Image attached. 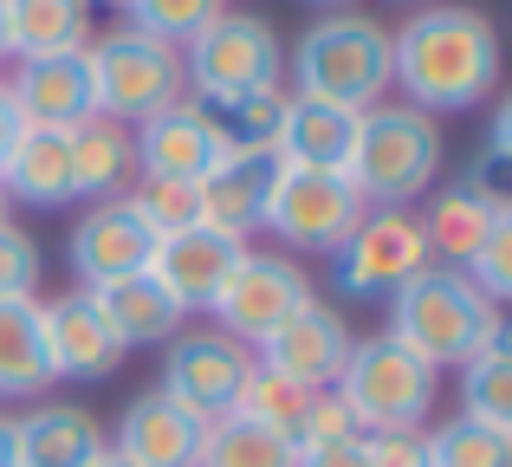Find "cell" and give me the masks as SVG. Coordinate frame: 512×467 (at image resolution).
I'll list each match as a JSON object with an SVG mask.
<instances>
[{
    "instance_id": "obj_40",
    "label": "cell",
    "mask_w": 512,
    "mask_h": 467,
    "mask_svg": "<svg viewBox=\"0 0 512 467\" xmlns=\"http://www.w3.org/2000/svg\"><path fill=\"white\" fill-rule=\"evenodd\" d=\"M0 467H20V442H13V416H0Z\"/></svg>"
},
{
    "instance_id": "obj_13",
    "label": "cell",
    "mask_w": 512,
    "mask_h": 467,
    "mask_svg": "<svg viewBox=\"0 0 512 467\" xmlns=\"http://www.w3.org/2000/svg\"><path fill=\"white\" fill-rule=\"evenodd\" d=\"M350 344H357V338H350L338 305L305 299L299 312L260 344V364L279 370V377H292L299 390H331V383L344 377V364H350Z\"/></svg>"
},
{
    "instance_id": "obj_15",
    "label": "cell",
    "mask_w": 512,
    "mask_h": 467,
    "mask_svg": "<svg viewBox=\"0 0 512 467\" xmlns=\"http://www.w3.org/2000/svg\"><path fill=\"white\" fill-rule=\"evenodd\" d=\"M240 253H247V240H227V234H214V228H182V234L156 240L150 279L169 292L175 305H182V312H208Z\"/></svg>"
},
{
    "instance_id": "obj_20",
    "label": "cell",
    "mask_w": 512,
    "mask_h": 467,
    "mask_svg": "<svg viewBox=\"0 0 512 467\" xmlns=\"http://www.w3.org/2000/svg\"><path fill=\"white\" fill-rule=\"evenodd\" d=\"M350 143H357V111L286 91V117H279V137H273V163L344 169L350 163Z\"/></svg>"
},
{
    "instance_id": "obj_33",
    "label": "cell",
    "mask_w": 512,
    "mask_h": 467,
    "mask_svg": "<svg viewBox=\"0 0 512 467\" xmlns=\"http://www.w3.org/2000/svg\"><path fill=\"white\" fill-rule=\"evenodd\" d=\"M124 13H130L137 33H150V39H163V46L182 52L214 13H227V0H130Z\"/></svg>"
},
{
    "instance_id": "obj_11",
    "label": "cell",
    "mask_w": 512,
    "mask_h": 467,
    "mask_svg": "<svg viewBox=\"0 0 512 467\" xmlns=\"http://www.w3.org/2000/svg\"><path fill=\"white\" fill-rule=\"evenodd\" d=\"M247 370H253V351H247V344H234L227 331H214V325H195V331H175V338H169L163 383H156V390H163L169 403H182L188 416L214 422V416H227V409H234Z\"/></svg>"
},
{
    "instance_id": "obj_42",
    "label": "cell",
    "mask_w": 512,
    "mask_h": 467,
    "mask_svg": "<svg viewBox=\"0 0 512 467\" xmlns=\"http://www.w3.org/2000/svg\"><path fill=\"white\" fill-rule=\"evenodd\" d=\"M0 59H7V20H0Z\"/></svg>"
},
{
    "instance_id": "obj_37",
    "label": "cell",
    "mask_w": 512,
    "mask_h": 467,
    "mask_svg": "<svg viewBox=\"0 0 512 467\" xmlns=\"http://www.w3.org/2000/svg\"><path fill=\"white\" fill-rule=\"evenodd\" d=\"M363 467H428V442L415 435H363Z\"/></svg>"
},
{
    "instance_id": "obj_1",
    "label": "cell",
    "mask_w": 512,
    "mask_h": 467,
    "mask_svg": "<svg viewBox=\"0 0 512 467\" xmlns=\"http://www.w3.org/2000/svg\"><path fill=\"white\" fill-rule=\"evenodd\" d=\"M389 85H402V104L441 117L474 111L500 85V33L480 7H415L389 33Z\"/></svg>"
},
{
    "instance_id": "obj_3",
    "label": "cell",
    "mask_w": 512,
    "mask_h": 467,
    "mask_svg": "<svg viewBox=\"0 0 512 467\" xmlns=\"http://www.w3.org/2000/svg\"><path fill=\"white\" fill-rule=\"evenodd\" d=\"M344 176L370 208H409L441 176V124L415 104H370L357 117Z\"/></svg>"
},
{
    "instance_id": "obj_6",
    "label": "cell",
    "mask_w": 512,
    "mask_h": 467,
    "mask_svg": "<svg viewBox=\"0 0 512 467\" xmlns=\"http://www.w3.org/2000/svg\"><path fill=\"white\" fill-rule=\"evenodd\" d=\"M331 390L363 435H415L435 409V370L383 331V338L350 344V364Z\"/></svg>"
},
{
    "instance_id": "obj_41",
    "label": "cell",
    "mask_w": 512,
    "mask_h": 467,
    "mask_svg": "<svg viewBox=\"0 0 512 467\" xmlns=\"http://www.w3.org/2000/svg\"><path fill=\"white\" fill-rule=\"evenodd\" d=\"M78 467H130V461H124V455H117V448H111V442H104V448H98V455H91V461H78Z\"/></svg>"
},
{
    "instance_id": "obj_30",
    "label": "cell",
    "mask_w": 512,
    "mask_h": 467,
    "mask_svg": "<svg viewBox=\"0 0 512 467\" xmlns=\"http://www.w3.org/2000/svg\"><path fill=\"white\" fill-rule=\"evenodd\" d=\"M461 416L512 429V344H487L461 364Z\"/></svg>"
},
{
    "instance_id": "obj_23",
    "label": "cell",
    "mask_w": 512,
    "mask_h": 467,
    "mask_svg": "<svg viewBox=\"0 0 512 467\" xmlns=\"http://www.w3.org/2000/svg\"><path fill=\"white\" fill-rule=\"evenodd\" d=\"M91 299H98L104 325L117 331L124 351H137V344H169L175 331H182V318H188L182 305H175L169 292L150 279V266H143V273L111 279V286H91Z\"/></svg>"
},
{
    "instance_id": "obj_12",
    "label": "cell",
    "mask_w": 512,
    "mask_h": 467,
    "mask_svg": "<svg viewBox=\"0 0 512 467\" xmlns=\"http://www.w3.org/2000/svg\"><path fill=\"white\" fill-rule=\"evenodd\" d=\"M130 150H137V176H163V182H201L221 163L234 143H227L221 117L195 98H175L169 111L143 117L130 130Z\"/></svg>"
},
{
    "instance_id": "obj_29",
    "label": "cell",
    "mask_w": 512,
    "mask_h": 467,
    "mask_svg": "<svg viewBox=\"0 0 512 467\" xmlns=\"http://www.w3.org/2000/svg\"><path fill=\"white\" fill-rule=\"evenodd\" d=\"M312 396L318 390H299L292 377H279V370H266L260 357H253V370H247V383H240V396H234V409L227 416H247V422H260V429H273V435H299V422H305V409H312Z\"/></svg>"
},
{
    "instance_id": "obj_21",
    "label": "cell",
    "mask_w": 512,
    "mask_h": 467,
    "mask_svg": "<svg viewBox=\"0 0 512 467\" xmlns=\"http://www.w3.org/2000/svg\"><path fill=\"white\" fill-rule=\"evenodd\" d=\"M266 169H273V156H260V150H227L221 163L195 182V189H201V228H214V234H227V240L260 234Z\"/></svg>"
},
{
    "instance_id": "obj_36",
    "label": "cell",
    "mask_w": 512,
    "mask_h": 467,
    "mask_svg": "<svg viewBox=\"0 0 512 467\" xmlns=\"http://www.w3.org/2000/svg\"><path fill=\"white\" fill-rule=\"evenodd\" d=\"M357 422H350V409L338 403V390H318L312 409H305L299 435H292V448H331V442H357Z\"/></svg>"
},
{
    "instance_id": "obj_34",
    "label": "cell",
    "mask_w": 512,
    "mask_h": 467,
    "mask_svg": "<svg viewBox=\"0 0 512 467\" xmlns=\"http://www.w3.org/2000/svg\"><path fill=\"white\" fill-rule=\"evenodd\" d=\"M39 273H46L39 240L26 228H13V221H0V299H33Z\"/></svg>"
},
{
    "instance_id": "obj_14",
    "label": "cell",
    "mask_w": 512,
    "mask_h": 467,
    "mask_svg": "<svg viewBox=\"0 0 512 467\" xmlns=\"http://www.w3.org/2000/svg\"><path fill=\"white\" fill-rule=\"evenodd\" d=\"M13 111L20 124L39 130H78L85 117H98V91H91V59L78 52H52V59H26L20 72L7 78Z\"/></svg>"
},
{
    "instance_id": "obj_25",
    "label": "cell",
    "mask_w": 512,
    "mask_h": 467,
    "mask_svg": "<svg viewBox=\"0 0 512 467\" xmlns=\"http://www.w3.org/2000/svg\"><path fill=\"white\" fill-rule=\"evenodd\" d=\"M7 20V59H52V52L91 46V0H0Z\"/></svg>"
},
{
    "instance_id": "obj_4",
    "label": "cell",
    "mask_w": 512,
    "mask_h": 467,
    "mask_svg": "<svg viewBox=\"0 0 512 467\" xmlns=\"http://www.w3.org/2000/svg\"><path fill=\"white\" fill-rule=\"evenodd\" d=\"M292 91L344 111H370L389 91V26L370 13H325L292 46Z\"/></svg>"
},
{
    "instance_id": "obj_18",
    "label": "cell",
    "mask_w": 512,
    "mask_h": 467,
    "mask_svg": "<svg viewBox=\"0 0 512 467\" xmlns=\"http://www.w3.org/2000/svg\"><path fill=\"white\" fill-rule=\"evenodd\" d=\"M201 429L208 422L188 416L182 403H169L163 390H143L137 403L124 409V422H117V455L130 467H195L201 455Z\"/></svg>"
},
{
    "instance_id": "obj_45",
    "label": "cell",
    "mask_w": 512,
    "mask_h": 467,
    "mask_svg": "<svg viewBox=\"0 0 512 467\" xmlns=\"http://www.w3.org/2000/svg\"><path fill=\"white\" fill-rule=\"evenodd\" d=\"M318 7H338V0H318Z\"/></svg>"
},
{
    "instance_id": "obj_19",
    "label": "cell",
    "mask_w": 512,
    "mask_h": 467,
    "mask_svg": "<svg viewBox=\"0 0 512 467\" xmlns=\"http://www.w3.org/2000/svg\"><path fill=\"white\" fill-rule=\"evenodd\" d=\"M415 221H422V234H428L435 266H467L480 240L500 228V221H512V202L506 195H487L480 182H448V189H435L428 215H415Z\"/></svg>"
},
{
    "instance_id": "obj_26",
    "label": "cell",
    "mask_w": 512,
    "mask_h": 467,
    "mask_svg": "<svg viewBox=\"0 0 512 467\" xmlns=\"http://www.w3.org/2000/svg\"><path fill=\"white\" fill-rule=\"evenodd\" d=\"M46 383H59L46 351V305L0 299V396H39Z\"/></svg>"
},
{
    "instance_id": "obj_38",
    "label": "cell",
    "mask_w": 512,
    "mask_h": 467,
    "mask_svg": "<svg viewBox=\"0 0 512 467\" xmlns=\"http://www.w3.org/2000/svg\"><path fill=\"white\" fill-rule=\"evenodd\" d=\"M292 467H363V435L357 442H331V448H299Z\"/></svg>"
},
{
    "instance_id": "obj_7",
    "label": "cell",
    "mask_w": 512,
    "mask_h": 467,
    "mask_svg": "<svg viewBox=\"0 0 512 467\" xmlns=\"http://www.w3.org/2000/svg\"><path fill=\"white\" fill-rule=\"evenodd\" d=\"M370 215L357 189H350L344 169H299V163H273L266 169V208L260 228L279 234L299 253H338L357 221Z\"/></svg>"
},
{
    "instance_id": "obj_31",
    "label": "cell",
    "mask_w": 512,
    "mask_h": 467,
    "mask_svg": "<svg viewBox=\"0 0 512 467\" xmlns=\"http://www.w3.org/2000/svg\"><path fill=\"white\" fill-rule=\"evenodd\" d=\"M428 442V467H512V429H493V422L454 416L441 422Z\"/></svg>"
},
{
    "instance_id": "obj_5",
    "label": "cell",
    "mask_w": 512,
    "mask_h": 467,
    "mask_svg": "<svg viewBox=\"0 0 512 467\" xmlns=\"http://www.w3.org/2000/svg\"><path fill=\"white\" fill-rule=\"evenodd\" d=\"M279 72H286V46H279L273 20H260V13H214L182 46V85L208 111H227L253 91H273Z\"/></svg>"
},
{
    "instance_id": "obj_2",
    "label": "cell",
    "mask_w": 512,
    "mask_h": 467,
    "mask_svg": "<svg viewBox=\"0 0 512 467\" xmlns=\"http://www.w3.org/2000/svg\"><path fill=\"white\" fill-rule=\"evenodd\" d=\"M389 338L409 344L428 370H461L474 351L506 338V318L461 266H428L402 292H389Z\"/></svg>"
},
{
    "instance_id": "obj_32",
    "label": "cell",
    "mask_w": 512,
    "mask_h": 467,
    "mask_svg": "<svg viewBox=\"0 0 512 467\" xmlns=\"http://www.w3.org/2000/svg\"><path fill=\"white\" fill-rule=\"evenodd\" d=\"M124 208L143 221L156 240L201 228V189L195 182H163V176H137V189H124Z\"/></svg>"
},
{
    "instance_id": "obj_22",
    "label": "cell",
    "mask_w": 512,
    "mask_h": 467,
    "mask_svg": "<svg viewBox=\"0 0 512 467\" xmlns=\"http://www.w3.org/2000/svg\"><path fill=\"white\" fill-rule=\"evenodd\" d=\"M0 195H20V202H33V208L78 202L72 195V137H65V130L20 124L7 163H0Z\"/></svg>"
},
{
    "instance_id": "obj_39",
    "label": "cell",
    "mask_w": 512,
    "mask_h": 467,
    "mask_svg": "<svg viewBox=\"0 0 512 467\" xmlns=\"http://www.w3.org/2000/svg\"><path fill=\"white\" fill-rule=\"evenodd\" d=\"M13 137H20V111H13V91H7V78H0V163H7Z\"/></svg>"
},
{
    "instance_id": "obj_16",
    "label": "cell",
    "mask_w": 512,
    "mask_h": 467,
    "mask_svg": "<svg viewBox=\"0 0 512 467\" xmlns=\"http://www.w3.org/2000/svg\"><path fill=\"white\" fill-rule=\"evenodd\" d=\"M150 253H156V234L124 208V195L117 202H91V215L72 228V273L85 279V292L111 286L124 273H143Z\"/></svg>"
},
{
    "instance_id": "obj_9",
    "label": "cell",
    "mask_w": 512,
    "mask_h": 467,
    "mask_svg": "<svg viewBox=\"0 0 512 467\" xmlns=\"http://www.w3.org/2000/svg\"><path fill=\"white\" fill-rule=\"evenodd\" d=\"M305 299H318L312 279H305L299 260H286V253H240L234 273L221 279V292H214V331H227L234 344H247V351H260L266 338H273L279 325H286L292 312H299Z\"/></svg>"
},
{
    "instance_id": "obj_17",
    "label": "cell",
    "mask_w": 512,
    "mask_h": 467,
    "mask_svg": "<svg viewBox=\"0 0 512 467\" xmlns=\"http://www.w3.org/2000/svg\"><path fill=\"white\" fill-rule=\"evenodd\" d=\"M46 351H52V377H78V383H98L124 364V344L104 325L91 292H65V299L46 305Z\"/></svg>"
},
{
    "instance_id": "obj_24",
    "label": "cell",
    "mask_w": 512,
    "mask_h": 467,
    "mask_svg": "<svg viewBox=\"0 0 512 467\" xmlns=\"http://www.w3.org/2000/svg\"><path fill=\"white\" fill-rule=\"evenodd\" d=\"M13 442H20V467H78L104 448V429L78 403H39L13 416Z\"/></svg>"
},
{
    "instance_id": "obj_10",
    "label": "cell",
    "mask_w": 512,
    "mask_h": 467,
    "mask_svg": "<svg viewBox=\"0 0 512 467\" xmlns=\"http://www.w3.org/2000/svg\"><path fill=\"white\" fill-rule=\"evenodd\" d=\"M428 266H435V253H428V234L409 208H370L357 234L331 253V279L344 299H389Z\"/></svg>"
},
{
    "instance_id": "obj_28",
    "label": "cell",
    "mask_w": 512,
    "mask_h": 467,
    "mask_svg": "<svg viewBox=\"0 0 512 467\" xmlns=\"http://www.w3.org/2000/svg\"><path fill=\"white\" fill-rule=\"evenodd\" d=\"M292 461H299V448L247 416H214L201 429V455H195V467H292Z\"/></svg>"
},
{
    "instance_id": "obj_8",
    "label": "cell",
    "mask_w": 512,
    "mask_h": 467,
    "mask_svg": "<svg viewBox=\"0 0 512 467\" xmlns=\"http://www.w3.org/2000/svg\"><path fill=\"white\" fill-rule=\"evenodd\" d=\"M91 91H98V117L111 124H143V117L169 111L175 98H188L182 85V52L163 46V39L137 33V26H117V33L91 39Z\"/></svg>"
},
{
    "instance_id": "obj_43",
    "label": "cell",
    "mask_w": 512,
    "mask_h": 467,
    "mask_svg": "<svg viewBox=\"0 0 512 467\" xmlns=\"http://www.w3.org/2000/svg\"><path fill=\"white\" fill-rule=\"evenodd\" d=\"M104 7H130V0H104Z\"/></svg>"
},
{
    "instance_id": "obj_44",
    "label": "cell",
    "mask_w": 512,
    "mask_h": 467,
    "mask_svg": "<svg viewBox=\"0 0 512 467\" xmlns=\"http://www.w3.org/2000/svg\"><path fill=\"white\" fill-rule=\"evenodd\" d=\"M0 221H7V195H0Z\"/></svg>"
},
{
    "instance_id": "obj_27",
    "label": "cell",
    "mask_w": 512,
    "mask_h": 467,
    "mask_svg": "<svg viewBox=\"0 0 512 467\" xmlns=\"http://www.w3.org/2000/svg\"><path fill=\"white\" fill-rule=\"evenodd\" d=\"M72 137V195H91V202H117L124 182L137 176V150H130V130L111 124V117H85Z\"/></svg>"
},
{
    "instance_id": "obj_35",
    "label": "cell",
    "mask_w": 512,
    "mask_h": 467,
    "mask_svg": "<svg viewBox=\"0 0 512 467\" xmlns=\"http://www.w3.org/2000/svg\"><path fill=\"white\" fill-rule=\"evenodd\" d=\"M461 273L474 279V286L487 292L493 305L506 299V292H512V221H500V228H493L487 240H480V247H474V260H467Z\"/></svg>"
}]
</instances>
